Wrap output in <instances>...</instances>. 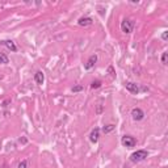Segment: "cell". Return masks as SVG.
<instances>
[{
    "label": "cell",
    "mask_w": 168,
    "mask_h": 168,
    "mask_svg": "<svg viewBox=\"0 0 168 168\" xmlns=\"http://www.w3.org/2000/svg\"><path fill=\"white\" fill-rule=\"evenodd\" d=\"M17 168H26V160H23V162H20Z\"/></svg>",
    "instance_id": "16"
},
{
    "label": "cell",
    "mask_w": 168,
    "mask_h": 168,
    "mask_svg": "<svg viewBox=\"0 0 168 168\" xmlns=\"http://www.w3.org/2000/svg\"><path fill=\"white\" fill-rule=\"evenodd\" d=\"M96 62H97V55H96V54L91 55V57L88 58V60H87V63H85V66H84V69H85V70H91L92 67L96 64Z\"/></svg>",
    "instance_id": "7"
},
{
    "label": "cell",
    "mask_w": 168,
    "mask_h": 168,
    "mask_svg": "<svg viewBox=\"0 0 168 168\" xmlns=\"http://www.w3.org/2000/svg\"><path fill=\"white\" fill-rule=\"evenodd\" d=\"M78 24L80 26H89L93 24V18L92 17H82V18H79Z\"/></svg>",
    "instance_id": "9"
},
{
    "label": "cell",
    "mask_w": 168,
    "mask_h": 168,
    "mask_svg": "<svg viewBox=\"0 0 168 168\" xmlns=\"http://www.w3.org/2000/svg\"><path fill=\"white\" fill-rule=\"evenodd\" d=\"M131 118L134 121H142L145 118V112L140 108H133L131 109Z\"/></svg>",
    "instance_id": "4"
},
{
    "label": "cell",
    "mask_w": 168,
    "mask_h": 168,
    "mask_svg": "<svg viewBox=\"0 0 168 168\" xmlns=\"http://www.w3.org/2000/svg\"><path fill=\"white\" fill-rule=\"evenodd\" d=\"M125 88L129 91L130 93H133V95H138V93L140 92V88H139V85L135 84V83H131V82H127L125 83Z\"/></svg>",
    "instance_id": "5"
},
{
    "label": "cell",
    "mask_w": 168,
    "mask_h": 168,
    "mask_svg": "<svg viewBox=\"0 0 168 168\" xmlns=\"http://www.w3.org/2000/svg\"><path fill=\"white\" fill-rule=\"evenodd\" d=\"M103 112V106L101 105H99V108H97V113H101Z\"/></svg>",
    "instance_id": "19"
},
{
    "label": "cell",
    "mask_w": 168,
    "mask_h": 168,
    "mask_svg": "<svg viewBox=\"0 0 168 168\" xmlns=\"http://www.w3.org/2000/svg\"><path fill=\"white\" fill-rule=\"evenodd\" d=\"M167 57H168L167 53H163V55H162V63H163V64L167 63Z\"/></svg>",
    "instance_id": "17"
},
{
    "label": "cell",
    "mask_w": 168,
    "mask_h": 168,
    "mask_svg": "<svg viewBox=\"0 0 168 168\" xmlns=\"http://www.w3.org/2000/svg\"><path fill=\"white\" fill-rule=\"evenodd\" d=\"M114 125H112V124H109V125H106V126H104L103 127V133L104 134H108V133H110V131H113L114 130Z\"/></svg>",
    "instance_id": "12"
},
{
    "label": "cell",
    "mask_w": 168,
    "mask_h": 168,
    "mask_svg": "<svg viewBox=\"0 0 168 168\" xmlns=\"http://www.w3.org/2000/svg\"><path fill=\"white\" fill-rule=\"evenodd\" d=\"M133 28H134V23L129 18H124L121 21V30H122L125 34H130L133 32Z\"/></svg>",
    "instance_id": "2"
},
{
    "label": "cell",
    "mask_w": 168,
    "mask_h": 168,
    "mask_svg": "<svg viewBox=\"0 0 168 168\" xmlns=\"http://www.w3.org/2000/svg\"><path fill=\"white\" fill-rule=\"evenodd\" d=\"M147 156H149V151L147 150H138L130 155V160L133 163H139V162H143Z\"/></svg>",
    "instance_id": "1"
},
{
    "label": "cell",
    "mask_w": 168,
    "mask_h": 168,
    "mask_svg": "<svg viewBox=\"0 0 168 168\" xmlns=\"http://www.w3.org/2000/svg\"><path fill=\"white\" fill-rule=\"evenodd\" d=\"M108 72L112 75V78H116V72H114V69H113V66H109L108 67Z\"/></svg>",
    "instance_id": "15"
},
{
    "label": "cell",
    "mask_w": 168,
    "mask_h": 168,
    "mask_svg": "<svg viewBox=\"0 0 168 168\" xmlns=\"http://www.w3.org/2000/svg\"><path fill=\"white\" fill-rule=\"evenodd\" d=\"M100 130L99 127H95L92 131H91V134H89V140L92 143H97L99 142V138H100Z\"/></svg>",
    "instance_id": "6"
},
{
    "label": "cell",
    "mask_w": 168,
    "mask_h": 168,
    "mask_svg": "<svg viewBox=\"0 0 168 168\" xmlns=\"http://www.w3.org/2000/svg\"><path fill=\"white\" fill-rule=\"evenodd\" d=\"M167 38H168V32L164 30V32H163V34H162V39H163V41H167Z\"/></svg>",
    "instance_id": "18"
},
{
    "label": "cell",
    "mask_w": 168,
    "mask_h": 168,
    "mask_svg": "<svg viewBox=\"0 0 168 168\" xmlns=\"http://www.w3.org/2000/svg\"><path fill=\"white\" fill-rule=\"evenodd\" d=\"M101 80H93V82L91 83V88L92 89H97V88H100L101 87Z\"/></svg>",
    "instance_id": "13"
},
{
    "label": "cell",
    "mask_w": 168,
    "mask_h": 168,
    "mask_svg": "<svg viewBox=\"0 0 168 168\" xmlns=\"http://www.w3.org/2000/svg\"><path fill=\"white\" fill-rule=\"evenodd\" d=\"M84 89V87L83 85H75V87H72V92H82Z\"/></svg>",
    "instance_id": "14"
},
{
    "label": "cell",
    "mask_w": 168,
    "mask_h": 168,
    "mask_svg": "<svg viewBox=\"0 0 168 168\" xmlns=\"http://www.w3.org/2000/svg\"><path fill=\"white\" fill-rule=\"evenodd\" d=\"M34 80H36V83H37L38 85H42L43 82H45V75H43V72H42V71H37L36 75H34Z\"/></svg>",
    "instance_id": "10"
},
{
    "label": "cell",
    "mask_w": 168,
    "mask_h": 168,
    "mask_svg": "<svg viewBox=\"0 0 168 168\" xmlns=\"http://www.w3.org/2000/svg\"><path fill=\"white\" fill-rule=\"evenodd\" d=\"M0 63L2 64H7V63H9V58L7 57L4 53H2L0 51Z\"/></svg>",
    "instance_id": "11"
},
{
    "label": "cell",
    "mask_w": 168,
    "mask_h": 168,
    "mask_svg": "<svg viewBox=\"0 0 168 168\" xmlns=\"http://www.w3.org/2000/svg\"><path fill=\"white\" fill-rule=\"evenodd\" d=\"M121 143H122L124 147H127V149H131L137 145V139L131 137V135H124L122 139H121Z\"/></svg>",
    "instance_id": "3"
},
{
    "label": "cell",
    "mask_w": 168,
    "mask_h": 168,
    "mask_svg": "<svg viewBox=\"0 0 168 168\" xmlns=\"http://www.w3.org/2000/svg\"><path fill=\"white\" fill-rule=\"evenodd\" d=\"M2 45H4V46H7L11 51H13V53H16L17 51V46H16V43L13 42V41H11V39H5V41H2L0 42Z\"/></svg>",
    "instance_id": "8"
}]
</instances>
